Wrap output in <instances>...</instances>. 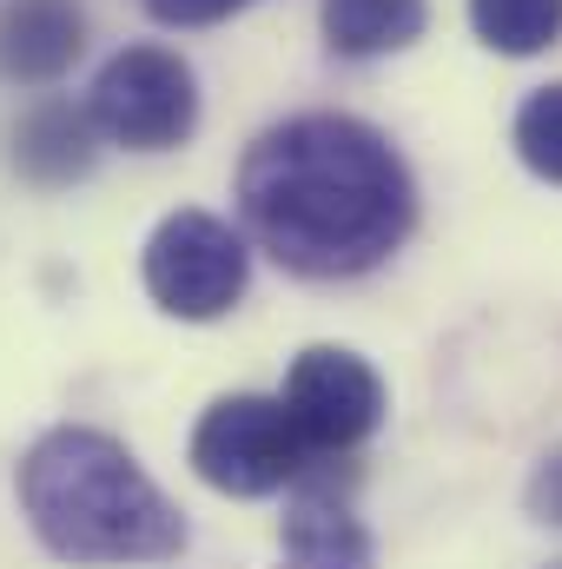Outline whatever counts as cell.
<instances>
[{
  "label": "cell",
  "mask_w": 562,
  "mask_h": 569,
  "mask_svg": "<svg viewBox=\"0 0 562 569\" xmlns=\"http://www.w3.org/2000/svg\"><path fill=\"white\" fill-rule=\"evenodd\" d=\"M87 47L80 0H7L0 7V73L20 87L60 80Z\"/></svg>",
  "instance_id": "cell-7"
},
{
  "label": "cell",
  "mask_w": 562,
  "mask_h": 569,
  "mask_svg": "<svg viewBox=\"0 0 562 569\" xmlns=\"http://www.w3.org/2000/svg\"><path fill=\"white\" fill-rule=\"evenodd\" d=\"M530 510H536V523H562V443L543 450L530 470Z\"/></svg>",
  "instance_id": "cell-13"
},
{
  "label": "cell",
  "mask_w": 562,
  "mask_h": 569,
  "mask_svg": "<svg viewBox=\"0 0 562 569\" xmlns=\"http://www.w3.org/2000/svg\"><path fill=\"white\" fill-rule=\"evenodd\" d=\"M470 27L483 47L523 60L562 40V0H470Z\"/></svg>",
  "instance_id": "cell-11"
},
{
  "label": "cell",
  "mask_w": 562,
  "mask_h": 569,
  "mask_svg": "<svg viewBox=\"0 0 562 569\" xmlns=\"http://www.w3.org/2000/svg\"><path fill=\"white\" fill-rule=\"evenodd\" d=\"M311 457L284 398H219L192 430V470L225 497H272Z\"/></svg>",
  "instance_id": "cell-3"
},
{
  "label": "cell",
  "mask_w": 562,
  "mask_h": 569,
  "mask_svg": "<svg viewBox=\"0 0 562 569\" xmlns=\"http://www.w3.org/2000/svg\"><path fill=\"white\" fill-rule=\"evenodd\" d=\"M245 272H252L245 239L212 212H172L145 239V291L172 318H192V325L225 318L245 298Z\"/></svg>",
  "instance_id": "cell-4"
},
{
  "label": "cell",
  "mask_w": 562,
  "mask_h": 569,
  "mask_svg": "<svg viewBox=\"0 0 562 569\" xmlns=\"http://www.w3.org/2000/svg\"><path fill=\"white\" fill-rule=\"evenodd\" d=\"M284 569H371V537L364 523L331 503V497H298L279 537Z\"/></svg>",
  "instance_id": "cell-9"
},
{
  "label": "cell",
  "mask_w": 562,
  "mask_h": 569,
  "mask_svg": "<svg viewBox=\"0 0 562 569\" xmlns=\"http://www.w3.org/2000/svg\"><path fill=\"white\" fill-rule=\"evenodd\" d=\"M430 20V0H324V40L344 60H378L411 47Z\"/></svg>",
  "instance_id": "cell-10"
},
{
  "label": "cell",
  "mask_w": 562,
  "mask_h": 569,
  "mask_svg": "<svg viewBox=\"0 0 562 569\" xmlns=\"http://www.w3.org/2000/svg\"><path fill=\"white\" fill-rule=\"evenodd\" d=\"M20 503L67 563H165L185 550L179 510L107 430H47L20 463Z\"/></svg>",
  "instance_id": "cell-2"
},
{
  "label": "cell",
  "mask_w": 562,
  "mask_h": 569,
  "mask_svg": "<svg viewBox=\"0 0 562 569\" xmlns=\"http://www.w3.org/2000/svg\"><path fill=\"white\" fill-rule=\"evenodd\" d=\"M239 212L284 272L358 279L404 246L418 186L378 127L351 113H298L252 140L239 166Z\"/></svg>",
  "instance_id": "cell-1"
},
{
  "label": "cell",
  "mask_w": 562,
  "mask_h": 569,
  "mask_svg": "<svg viewBox=\"0 0 562 569\" xmlns=\"http://www.w3.org/2000/svg\"><path fill=\"white\" fill-rule=\"evenodd\" d=\"M13 166L33 179V186H73L93 172V113L67 107V100H47L20 120L13 133Z\"/></svg>",
  "instance_id": "cell-8"
},
{
  "label": "cell",
  "mask_w": 562,
  "mask_h": 569,
  "mask_svg": "<svg viewBox=\"0 0 562 569\" xmlns=\"http://www.w3.org/2000/svg\"><path fill=\"white\" fill-rule=\"evenodd\" d=\"M93 127L113 146H133V152H165L192 133L199 120V87H192V67L165 47H127L100 67L93 80Z\"/></svg>",
  "instance_id": "cell-5"
},
{
  "label": "cell",
  "mask_w": 562,
  "mask_h": 569,
  "mask_svg": "<svg viewBox=\"0 0 562 569\" xmlns=\"http://www.w3.org/2000/svg\"><path fill=\"white\" fill-rule=\"evenodd\" d=\"M284 411H291V425L304 430L311 450H351L384 418V385H378V371L358 351L311 345L284 371Z\"/></svg>",
  "instance_id": "cell-6"
},
{
  "label": "cell",
  "mask_w": 562,
  "mask_h": 569,
  "mask_svg": "<svg viewBox=\"0 0 562 569\" xmlns=\"http://www.w3.org/2000/svg\"><path fill=\"white\" fill-rule=\"evenodd\" d=\"M516 152L536 179L562 186V87H536L516 113Z\"/></svg>",
  "instance_id": "cell-12"
},
{
  "label": "cell",
  "mask_w": 562,
  "mask_h": 569,
  "mask_svg": "<svg viewBox=\"0 0 562 569\" xmlns=\"http://www.w3.org/2000/svg\"><path fill=\"white\" fill-rule=\"evenodd\" d=\"M239 7H252V0H145V13L165 20V27H212V20H225Z\"/></svg>",
  "instance_id": "cell-14"
}]
</instances>
